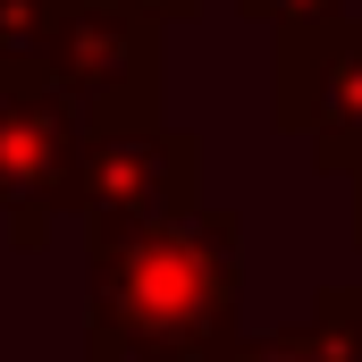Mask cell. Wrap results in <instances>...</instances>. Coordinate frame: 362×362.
<instances>
[{"label":"cell","instance_id":"cell-1","mask_svg":"<svg viewBox=\"0 0 362 362\" xmlns=\"http://www.w3.org/2000/svg\"><path fill=\"white\" fill-rule=\"evenodd\" d=\"M245 236L228 211H177L127 236H93V354L202 362L236 337Z\"/></svg>","mask_w":362,"mask_h":362},{"label":"cell","instance_id":"cell-2","mask_svg":"<svg viewBox=\"0 0 362 362\" xmlns=\"http://www.w3.org/2000/svg\"><path fill=\"white\" fill-rule=\"evenodd\" d=\"M25 59L68 93L93 127H135V118H152V68H160V25H152V17L51 0L42 42H34Z\"/></svg>","mask_w":362,"mask_h":362},{"label":"cell","instance_id":"cell-3","mask_svg":"<svg viewBox=\"0 0 362 362\" xmlns=\"http://www.w3.org/2000/svg\"><path fill=\"white\" fill-rule=\"evenodd\" d=\"M194 177H202L194 135L160 127V118H135V127H93L85 135L68 202H85L93 236H127V228L194 211Z\"/></svg>","mask_w":362,"mask_h":362},{"label":"cell","instance_id":"cell-4","mask_svg":"<svg viewBox=\"0 0 362 362\" xmlns=\"http://www.w3.org/2000/svg\"><path fill=\"white\" fill-rule=\"evenodd\" d=\"M278 118L312 135L320 169L362 177V17H329L286 42L278 68Z\"/></svg>","mask_w":362,"mask_h":362},{"label":"cell","instance_id":"cell-5","mask_svg":"<svg viewBox=\"0 0 362 362\" xmlns=\"http://www.w3.org/2000/svg\"><path fill=\"white\" fill-rule=\"evenodd\" d=\"M93 118L34 59H0V202H59Z\"/></svg>","mask_w":362,"mask_h":362},{"label":"cell","instance_id":"cell-6","mask_svg":"<svg viewBox=\"0 0 362 362\" xmlns=\"http://www.w3.org/2000/svg\"><path fill=\"white\" fill-rule=\"evenodd\" d=\"M202 362H362V286H329L303 329L228 337L219 354H202Z\"/></svg>","mask_w":362,"mask_h":362},{"label":"cell","instance_id":"cell-7","mask_svg":"<svg viewBox=\"0 0 362 362\" xmlns=\"http://www.w3.org/2000/svg\"><path fill=\"white\" fill-rule=\"evenodd\" d=\"M245 17H262V25H278V42H295V34H312V25H329L346 8L337 0H245Z\"/></svg>","mask_w":362,"mask_h":362},{"label":"cell","instance_id":"cell-8","mask_svg":"<svg viewBox=\"0 0 362 362\" xmlns=\"http://www.w3.org/2000/svg\"><path fill=\"white\" fill-rule=\"evenodd\" d=\"M85 8H127V17H194V0H85Z\"/></svg>","mask_w":362,"mask_h":362},{"label":"cell","instance_id":"cell-9","mask_svg":"<svg viewBox=\"0 0 362 362\" xmlns=\"http://www.w3.org/2000/svg\"><path fill=\"white\" fill-rule=\"evenodd\" d=\"M354 185H362V177H354ZM354 236H362V211H354Z\"/></svg>","mask_w":362,"mask_h":362}]
</instances>
